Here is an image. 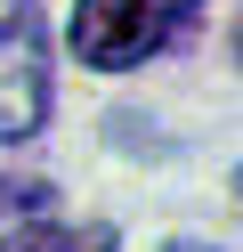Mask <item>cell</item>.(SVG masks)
I'll return each instance as SVG.
<instances>
[{
    "label": "cell",
    "mask_w": 243,
    "mask_h": 252,
    "mask_svg": "<svg viewBox=\"0 0 243 252\" xmlns=\"http://www.w3.org/2000/svg\"><path fill=\"white\" fill-rule=\"evenodd\" d=\"M49 114V25L32 0H0V147L32 138Z\"/></svg>",
    "instance_id": "cell-2"
},
{
    "label": "cell",
    "mask_w": 243,
    "mask_h": 252,
    "mask_svg": "<svg viewBox=\"0 0 243 252\" xmlns=\"http://www.w3.org/2000/svg\"><path fill=\"white\" fill-rule=\"evenodd\" d=\"M170 252H203V244H187V236H178V244H170Z\"/></svg>",
    "instance_id": "cell-5"
},
{
    "label": "cell",
    "mask_w": 243,
    "mask_h": 252,
    "mask_svg": "<svg viewBox=\"0 0 243 252\" xmlns=\"http://www.w3.org/2000/svg\"><path fill=\"white\" fill-rule=\"evenodd\" d=\"M49 212V179H0V220H32Z\"/></svg>",
    "instance_id": "cell-4"
},
{
    "label": "cell",
    "mask_w": 243,
    "mask_h": 252,
    "mask_svg": "<svg viewBox=\"0 0 243 252\" xmlns=\"http://www.w3.org/2000/svg\"><path fill=\"white\" fill-rule=\"evenodd\" d=\"M203 0H81L73 8V57L97 73H130L146 57H162L170 41L194 33Z\"/></svg>",
    "instance_id": "cell-1"
},
{
    "label": "cell",
    "mask_w": 243,
    "mask_h": 252,
    "mask_svg": "<svg viewBox=\"0 0 243 252\" xmlns=\"http://www.w3.org/2000/svg\"><path fill=\"white\" fill-rule=\"evenodd\" d=\"M0 252H113L106 228H49V220H32V228H16Z\"/></svg>",
    "instance_id": "cell-3"
}]
</instances>
